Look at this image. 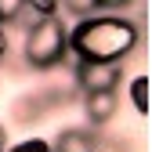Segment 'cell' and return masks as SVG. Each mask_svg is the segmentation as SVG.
I'll use <instances>...</instances> for the list:
<instances>
[{"label": "cell", "mask_w": 152, "mask_h": 152, "mask_svg": "<svg viewBox=\"0 0 152 152\" xmlns=\"http://www.w3.org/2000/svg\"><path fill=\"white\" fill-rule=\"evenodd\" d=\"M87 148H102V138L94 130H83V127H69L54 138L51 152H87Z\"/></svg>", "instance_id": "5b68a950"}, {"label": "cell", "mask_w": 152, "mask_h": 152, "mask_svg": "<svg viewBox=\"0 0 152 152\" xmlns=\"http://www.w3.org/2000/svg\"><path fill=\"white\" fill-rule=\"evenodd\" d=\"M26 7L36 15V18H47V15H58V0H26Z\"/></svg>", "instance_id": "30bf717a"}, {"label": "cell", "mask_w": 152, "mask_h": 152, "mask_svg": "<svg viewBox=\"0 0 152 152\" xmlns=\"http://www.w3.org/2000/svg\"><path fill=\"white\" fill-rule=\"evenodd\" d=\"M4 145H7V134H4V127H0V152H4Z\"/></svg>", "instance_id": "5bb4252c"}, {"label": "cell", "mask_w": 152, "mask_h": 152, "mask_svg": "<svg viewBox=\"0 0 152 152\" xmlns=\"http://www.w3.org/2000/svg\"><path fill=\"white\" fill-rule=\"evenodd\" d=\"M130 105H134L141 116L148 112V76H134V80H130Z\"/></svg>", "instance_id": "52a82bcc"}, {"label": "cell", "mask_w": 152, "mask_h": 152, "mask_svg": "<svg viewBox=\"0 0 152 152\" xmlns=\"http://www.w3.org/2000/svg\"><path fill=\"white\" fill-rule=\"evenodd\" d=\"M123 80V62H76L80 91H116Z\"/></svg>", "instance_id": "3957f363"}, {"label": "cell", "mask_w": 152, "mask_h": 152, "mask_svg": "<svg viewBox=\"0 0 152 152\" xmlns=\"http://www.w3.org/2000/svg\"><path fill=\"white\" fill-rule=\"evenodd\" d=\"M7 51H11V40H7V26L0 22V58H7Z\"/></svg>", "instance_id": "4fadbf2b"}, {"label": "cell", "mask_w": 152, "mask_h": 152, "mask_svg": "<svg viewBox=\"0 0 152 152\" xmlns=\"http://www.w3.org/2000/svg\"><path fill=\"white\" fill-rule=\"evenodd\" d=\"M87 152H102V148H87Z\"/></svg>", "instance_id": "9a60e30c"}, {"label": "cell", "mask_w": 152, "mask_h": 152, "mask_svg": "<svg viewBox=\"0 0 152 152\" xmlns=\"http://www.w3.org/2000/svg\"><path fill=\"white\" fill-rule=\"evenodd\" d=\"M58 4H65V11L76 15V18H87V15H94V11H102L98 0H58Z\"/></svg>", "instance_id": "ba28073f"}, {"label": "cell", "mask_w": 152, "mask_h": 152, "mask_svg": "<svg viewBox=\"0 0 152 152\" xmlns=\"http://www.w3.org/2000/svg\"><path fill=\"white\" fill-rule=\"evenodd\" d=\"M11 152H51V145H47V141H40V138H29V141H18Z\"/></svg>", "instance_id": "8fae6325"}, {"label": "cell", "mask_w": 152, "mask_h": 152, "mask_svg": "<svg viewBox=\"0 0 152 152\" xmlns=\"http://www.w3.org/2000/svg\"><path fill=\"white\" fill-rule=\"evenodd\" d=\"M141 44V26L127 15L94 11L69 29V54L76 62H127Z\"/></svg>", "instance_id": "6da1fadb"}, {"label": "cell", "mask_w": 152, "mask_h": 152, "mask_svg": "<svg viewBox=\"0 0 152 152\" xmlns=\"http://www.w3.org/2000/svg\"><path fill=\"white\" fill-rule=\"evenodd\" d=\"M44 112H47V94H26V98L15 102V120L18 123H33Z\"/></svg>", "instance_id": "8992f818"}, {"label": "cell", "mask_w": 152, "mask_h": 152, "mask_svg": "<svg viewBox=\"0 0 152 152\" xmlns=\"http://www.w3.org/2000/svg\"><path fill=\"white\" fill-rule=\"evenodd\" d=\"M116 91H83V112L91 127H105L116 116Z\"/></svg>", "instance_id": "277c9868"}, {"label": "cell", "mask_w": 152, "mask_h": 152, "mask_svg": "<svg viewBox=\"0 0 152 152\" xmlns=\"http://www.w3.org/2000/svg\"><path fill=\"white\" fill-rule=\"evenodd\" d=\"M22 54H26V65L29 69H40V72L62 65V58L69 54V29H65V22L58 15L36 18V22L26 29Z\"/></svg>", "instance_id": "7a4b0ae2"}, {"label": "cell", "mask_w": 152, "mask_h": 152, "mask_svg": "<svg viewBox=\"0 0 152 152\" xmlns=\"http://www.w3.org/2000/svg\"><path fill=\"white\" fill-rule=\"evenodd\" d=\"M22 11H26V0H0V22H4V26L15 22Z\"/></svg>", "instance_id": "9c48e42d"}, {"label": "cell", "mask_w": 152, "mask_h": 152, "mask_svg": "<svg viewBox=\"0 0 152 152\" xmlns=\"http://www.w3.org/2000/svg\"><path fill=\"white\" fill-rule=\"evenodd\" d=\"M102 4V11H123V7H130L134 0H98Z\"/></svg>", "instance_id": "7c38bea8"}]
</instances>
